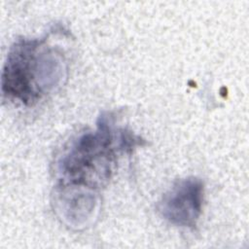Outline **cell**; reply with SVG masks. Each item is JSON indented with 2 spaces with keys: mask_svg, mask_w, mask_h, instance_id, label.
Segmentation results:
<instances>
[{
  "mask_svg": "<svg viewBox=\"0 0 249 249\" xmlns=\"http://www.w3.org/2000/svg\"><path fill=\"white\" fill-rule=\"evenodd\" d=\"M109 116L102 114L94 132L81 135L59 160L63 185L94 190L105 184L114 170L115 135Z\"/></svg>",
  "mask_w": 249,
  "mask_h": 249,
  "instance_id": "cell-2",
  "label": "cell"
},
{
  "mask_svg": "<svg viewBox=\"0 0 249 249\" xmlns=\"http://www.w3.org/2000/svg\"><path fill=\"white\" fill-rule=\"evenodd\" d=\"M203 183L196 177H188L177 181L163 195L159 203V211L170 224L196 227L202 210Z\"/></svg>",
  "mask_w": 249,
  "mask_h": 249,
  "instance_id": "cell-3",
  "label": "cell"
},
{
  "mask_svg": "<svg viewBox=\"0 0 249 249\" xmlns=\"http://www.w3.org/2000/svg\"><path fill=\"white\" fill-rule=\"evenodd\" d=\"M65 70L62 54L49 47L46 39H18L4 64L2 93L32 105L60 84Z\"/></svg>",
  "mask_w": 249,
  "mask_h": 249,
  "instance_id": "cell-1",
  "label": "cell"
}]
</instances>
